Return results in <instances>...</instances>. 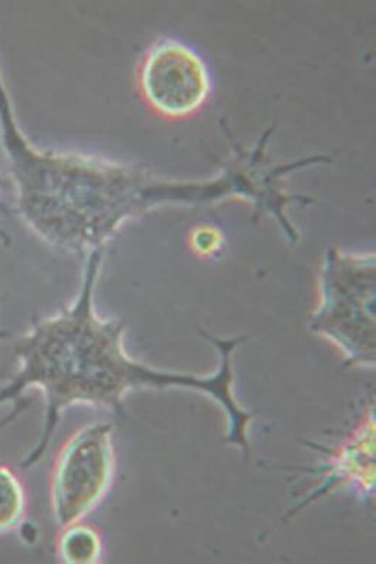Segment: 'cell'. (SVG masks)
Segmentation results:
<instances>
[{"mask_svg": "<svg viewBox=\"0 0 376 564\" xmlns=\"http://www.w3.org/2000/svg\"><path fill=\"white\" fill-rule=\"evenodd\" d=\"M0 150L26 228L60 252L87 258L127 221L160 207L243 198L268 212L277 186L261 148L238 150L212 180L180 182L146 166L44 150L28 138L0 70Z\"/></svg>", "mask_w": 376, "mask_h": 564, "instance_id": "1", "label": "cell"}, {"mask_svg": "<svg viewBox=\"0 0 376 564\" xmlns=\"http://www.w3.org/2000/svg\"><path fill=\"white\" fill-rule=\"evenodd\" d=\"M114 424L92 423L68 438L51 474L50 499L60 529L83 521L114 485Z\"/></svg>", "mask_w": 376, "mask_h": 564, "instance_id": "4", "label": "cell"}, {"mask_svg": "<svg viewBox=\"0 0 376 564\" xmlns=\"http://www.w3.org/2000/svg\"><path fill=\"white\" fill-rule=\"evenodd\" d=\"M105 251L92 252L85 259L83 285L76 300L55 316L34 318L31 329L13 346L20 369L8 386L0 388V405L15 400L28 388H36L45 397L41 436L21 468L31 469L40 464L68 406H105L122 414L125 399L132 391L174 388L200 392L222 406L227 419L226 443L249 457L248 429L254 414L235 394L234 371L235 350L248 337L219 339L202 332L221 352V367L207 376L162 371L138 362L125 349L123 323L106 321L96 312L95 290Z\"/></svg>", "mask_w": 376, "mask_h": 564, "instance_id": "2", "label": "cell"}, {"mask_svg": "<svg viewBox=\"0 0 376 564\" xmlns=\"http://www.w3.org/2000/svg\"><path fill=\"white\" fill-rule=\"evenodd\" d=\"M223 242H225V236L213 226H200L192 235V248L202 257H211L219 252Z\"/></svg>", "mask_w": 376, "mask_h": 564, "instance_id": "9", "label": "cell"}, {"mask_svg": "<svg viewBox=\"0 0 376 564\" xmlns=\"http://www.w3.org/2000/svg\"><path fill=\"white\" fill-rule=\"evenodd\" d=\"M57 557L66 564H95L104 557V539L95 527L77 521L60 529Z\"/></svg>", "mask_w": 376, "mask_h": 564, "instance_id": "7", "label": "cell"}, {"mask_svg": "<svg viewBox=\"0 0 376 564\" xmlns=\"http://www.w3.org/2000/svg\"><path fill=\"white\" fill-rule=\"evenodd\" d=\"M28 489L20 471L0 464V535L15 533L25 525Z\"/></svg>", "mask_w": 376, "mask_h": 564, "instance_id": "8", "label": "cell"}, {"mask_svg": "<svg viewBox=\"0 0 376 564\" xmlns=\"http://www.w3.org/2000/svg\"><path fill=\"white\" fill-rule=\"evenodd\" d=\"M0 303H2V299H0ZM12 336L11 332L8 330H0V341L9 339V337ZM0 377H3L2 368H0Z\"/></svg>", "mask_w": 376, "mask_h": 564, "instance_id": "11", "label": "cell"}, {"mask_svg": "<svg viewBox=\"0 0 376 564\" xmlns=\"http://www.w3.org/2000/svg\"><path fill=\"white\" fill-rule=\"evenodd\" d=\"M375 252L329 248L320 271L319 306L309 330L331 341L347 368H374L376 352Z\"/></svg>", "mask_w": 376, "mask_h": 564, "instance_id": "3", "label": "cell"}, {"mask_svg": "<svg viewBox=\"0 0 376 564\" xmlns=\"http://www.w3.org/2000/svg\"><path fill=\"white\" fill-rule=\"evenodd\" d=\"M142 99L154 112L170 119L190 117L211 96V73L204 59L179 40L157 41L138 73Z\"/></svg>", "mask_w": 376, "mask_h": 564, "instance_id": "5", "label": "cell"}, {"mask_svg": "<svg viewBox=\"0 0 376 564\" xmlns=\"http://www.w3.org/2000/svg\"><path fill=\"white\" fill-rule=\"evenodd\" d=\"M12 188L11 182H9L8 177H4V175L0 174V194L4 192V189Z\"/></svg>", "mask_w": 376, "mask_h": 564, "instance_id": "10", "label": "cell"}, {"mask_svg": "<svg viewBox=\"0 0 376 564\" xmlns=\"http://www.w3.org/2000/svg\"><path fill=\"white\" fill-rule=\"evenodd\" d=\"M319 475L322 484L297 506L300 511L315 498L322 497L333 489L345 488L359 498L373 499L375 494V413L370 409L351 436L334 448L329 460L311 470Z\"/></svg>", "mask_w": 376, "mask_h": 564, "instance_id": "6", "label": "cell"}]
</instances>
